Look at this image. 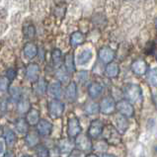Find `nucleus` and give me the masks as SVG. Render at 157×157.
Returning a JSON list of instances; mask_svg holds the SVG:
<instances>
[{
  "label": "nucleus",
  "instance_id": "f257e3e1",
  "mask_svg": "<svg viewBox=\"0 0 157 157\" xmlns=\"http://www.w3.org/2000/svg\"><path fill=\"white\" fill-rule=\"evenodd\" d=\"M102 137L106 143L110 145H118L122 142V134H121L113 124L104 125L102 132Z\"/></svg>",
  "mask_w": 157,
  "mask_h": 157
},
{
  "label": "nucleus",
  "instance_id": "f03ea898",
  "mask_svg": "<svg viewBox=\"0 0 157 157\" xmlns=\"http://www.w3.org/2000/svg\"><path fill=\"white\" fill-rule=\"evenodd\" d=\"M124 93L125 96V100L131 102L132 104L137 103L141 99V88L140 85H137V84L127 85L124 90Z\"/></svg>",
  "mask_w": 157,
  "mask_h": 157
},
{
  "label": "nucleus",
  "instance_id": "7ed1b4c3",
  "mask_svg": "<svg viewBox=\"0 0 157 157\" xmlns=\"http://www.w3.org/2000/svg\"><path fill=\"white\" fill-rule=\"evenodd\" d=\"M48 109L52 119H58L64 112V104L58 99H52L48 102Z\"/></svg>",
  "mask_w": 157,
  "mask_h": 157
},
{
  "label": "nucleus",
  "instance_id": "20e7f679",
  "mask_svg": "<svg viewBox=\"0 0 157 157\" xmlns=\"http://www.w3.org/2000/svg\"><path fill=\"white\" fill-rule=\"evenodd\" d=\"M75 147L76 149H78L82 152H88L93 148V143L91 138L89 137L87 134L80 133L78 136L75 137Z\"/></svg>",
  "mask_w": 157,
  "mask_h": 157
},
{
  "label": "nucleus",
  "instance_id": "39448f33",
  "mask_svg": "<svg viewBox=\"0 0 157 157\" xmlns=\"http://www.w3.org/2000/svg\"><path fill=\"white\" fill-rule=\"evenodd\" d=\"M116 111L118 113L124 116L125 118H132L134 116V109L131 102L128 100H120L116 103Z\"/></svg>",
  "mask_w": 157,
  "mask_h": 157
},
{
  "label": "nucleus",
  "instance_id": "423d86ee",
  "mask_svg": "<svg viewBox=\"0 0 157 157\" xmlns=\"http://www.w3.org/2000/svg\"><path fill=\"white\" fill-rule=\"evenodd\" d=\"M82 132V128L80 125L79 120L76 117H71L67 122V134L70 138H75Z\"/></svg>",
  "mask_w": 157,
  "mask_h": 157
},
{
  "label": "nucleus",
  "instance_id": "0eeeda50",
  "mask_svg": "<svg viewBox=\"0 0 157 157\" xmlns=\"http://www.w3.org/2000/svg\"><path fill=\"white\" fill-rule=\"evenodd\" d=\"M103 128H104V124H103L100 120H94L91 122L90 125L88 128L87 136L91 138V140H96L100 136H102Z\"/></svg>",
  "mask_w": 157,
  "mask_h": 157
},
{
  "label": "nucleus",
  "instance_id": "6e6552de",
  "mask_svg": "<svg viewBox=\"0 0 157 157\" xmlns=\"http://www.w3.org/2000/svg\"><path fill=\"white\" fill-rule=\"evenodd\" d=\"M100 112L104 115H112L116 111V102L112 97H105L100 102Z\"/></svg>",
  "mask_w": 157,
  "mask_h": 157
},
{
  "label": "nucleus",
  "instance_id": "1a4fd4ad",
  "mask_svg": "<svg viewBox=\"0 0 157 157\" xmlns=\"http://www.w3.org/2000/svg\"><path fill=\"white\" fill-rule=\"evenodd\" d=\"M57 148L59 150L60 154H70L71 151L74 150L75 143L72 138H61L57 142Z\"/></svg>",
  "mask_w": 157,
  "mask_h": 157
},
{
  "label": "nucleus",
  "instance_id": "9d476101",
  "mask_svg": "<svg viewBox=\"0 0 157 157\" xmlns=\"http://www.w3.org/2000/svg\"><path fill=\"white\" fill-rule=\"evenodd\" d=\"M98 56H99V59L103 62V63L109 64L114 60L115 52L109 47H103L99 50Z\"/></svg>",
  "mask_w": 157,
  "mask_h": 157
},
{
  "label": "nucleus",
  "instance_id": "9b49d317",
  "mask_svg": "<svg viewBox=\"0 0 157 157\" xmlns=\"http://www.w3.org/2000/svg\"><path fill=\"white\" fill-rule=\"evenodd\" d=\"M52 124L46 119H41L37 124V132L41 136H48L52 132Z\"/></svg>",
  "mask_w": 157,
  "mask_h": 157
},
{
  "label": "nucleus",
  "instance_id": "f8f14e48",
  "mask_svg": "<svg viewBox=\"0 0 157 157\" xmlns=\"http://www.w3.org/2000/svg\"><path fill=\"white\" fill-rule=\"evenodd\" d=\"M114 127L117 128L121 134H124L125 132L128 131V128L129 127V123H128V118H125L124 116L123 115H117L115 117V125Z\"/></svg>",
  "mask_w": 157,
  "mask_h": 157
},
{
  "label": "nucleus",
  "instance_id": "ddd939ff",
  "mask_svg": "<svg viewBox=\"0 0 157 157\" xmlns=\"http://www.w3.org/2000/svg\"><path fill=\"white\" fill-rule=\"evenodd\" d=\"M26 77L35 83L40 78V66L37 63H30L26 68Z\"/></svg>",
  "mask_w": 157,
  "mask_h": 157
},
{
  "label": "nucleus",
  "instance_id": "4468645a",
  "mask_svg": "<svg viewBox=\"0 0 157 157\" xmlns=\"http://www.w3.org/2000/svg\"><path fill=\"white\" fill-rule=\"evenodd\" d=\"M132 70L136 75H144L147 73V63L143 59H136L132 63Z\"/></svg>",
  "mask_w": 157,
  "mask_h": 157
},
{
  "label": "nucleus",
  "instance_id": "2eb2a0df",
  "mask_svg": "<svg viewBox=\"0 0 157 157\" xmlns=\"http://www.w3.org/2000/svg\"><path fill=\"white\" fill-rule=\"evenodd\" d=\"M48 93L52 97V99H58L59 100L62 96V87L61 83L59 81L52 82L48 85Z\"/></svg>",
  "mask_w": 157,
  "mask_h": 157
},
{
  "label": "nucleus",
  "instance_id": "dca6fc26",
  "mask_svg": "<svg viewBox=\"0 0 157 157\" xmlns=\"http://www.w3.org/2000/svg\"><path fill=\"white\" fill-rule=\"evenodd\" d=\"M64 97L69 102H74L76 100V98H77V85L75 82L71 81L68 83L64 91Z\"/></svg>",
  "mask_w": 157,
  "mask_h": 157
},
{
  "label": "nucleus",
  "instance_id": "f3484780",
  "mask_svg": "<svg viewBox=\"0 0 157 157\" xmlns=\"http://www.w3.org/2000/svg\"><path fill=\"white\" fill-rule=\"evenodd\" d=\"M40 134L37 131H33L26 134L25 136V143L28 147H36L40 143Z\"/></svg>",
  "mask_w": 157,
  "mask_h": 157
},
{
  "label": "nucleus",
  "instance_id": "a211bd4d",
  "mask_svg": "<svg viewBox=\"0 0 157 157\" xmlns=\"http://www.w3.org/2000/svg\"><path fill=\"white\" fill-rule=\"evenodd\" d=\"M3 136H4V141H5V144L8 147H13L16 144L17 134H16L15 132H13L11 128H4Z\"/></svg>",
  "mask_w": 157,
  "mask_h": 157
},
{
  "label": "nucleus",
  "instance_id": "6ab92c4d",
  "mask_svg": "<svg viewBox=\"0 0 157 157\" xmlns=\"http://www.w3.org/2000/svg\"><path fill=\"white\" fill-rule=\"evenodd\" d=\"M48 84L44 77H40L37 81L34 83V91L39 96H44L48 92Z\"/></svg>",
  "mask_w": 157,
  "mask_h": 157
},
{
  "label": "nucleus",
  "instance_id": "aec40b11",
  "mask_svg": "<svg viewBox=\"0 0 157 157\" xmlns=\"http://www.w3.org/2000/svg\"><path fill=\"white\" fill-rule=\"evenodd\" d=\"M32 109V105H31V102L29 99L27 98L22 97L21 99L17 102V112L20 115H27V113Z\"/></svg>",
  "mask_w": 157,
  "mask_h": 157
},
{
  "label": "nucleus",
  "instance_id": "412c9836",
  "mask_svg": "<svg viewBox=\"0 0 157 157\" xmlns=\"http://www.w3.org/2000/svg\"><path fill=\"white\" fill-rule=\"evenodd\" d=\"M103 92V86L100 83L93 82L88 86V95L91 99H97Z\"/></svg>",
  "mask_w": 157,
  "mask_h": 157
},
{
  "label": "nucleus",
  "instance_id": "4be33fe9",
  "mask_svg": "<svg viewBox=\"0 0 157 157\" xmlns=\"http://www.w3.org/2000/svg\"><path fill=\"white\" fill-rule=\"evenodd\" d=\"M16 132L20 134H27L30 131V124L27 122L26 118H19L15 122Z\"/></svg>",
  "mask_w": 157,
  "mask_h": 157
},
{
  "label": "nucleus",
  "instance_id": "5701e85b",
  "mask_svg": "<svg viewBox=\"0 0 157 157\" xmlns=\"http://www.w3.org/2000/svg\"><path fill=\"white\" fill-rule=\"evenodd\" d=\"M40 116H41V114H40V111L32 108V109H31L28 113H27L26 120H27V122H28V124L30 125H37L38 123L40 122V120H41Z\"/></svg>",
  "mask_w": 157,
  "mask_h": 157
},
{
  "label": "nucleus",
  "instance_id": "b1692460",
  "mask_svg": "<svg viewBox=\"0 0 157 157\" xmlns=\"http://www.w3.org/2000/svg\"><path fill=\"white\" fill-rule=\"evenodd\" d=\"M83 111L85 112V114L88 116L96 115L100 112V106L98 103L94 102V101H88L84 104Z\"/></svg>",
  "mask_w": 157,
  "mask_h": 157
},
{
  "label": "nucleus",
  "instance_id": "393cba45",
  "mask_svg": "<svg viewBox=\"0 0 157 157\" xmlns=\"http://www.w3.org/2000/svg\"><path fill=\"white\" fill-rule=\"evenodd\" d=\"M38 52H39L38 47L34 43H28L24 47V55L29 59H33L34 57L37 56Z\"/></svg>",
  "mask_w": 157,
  "mask_h": 157
},
{
  "label": "nucleus",
  "instance_id": "a878e982",
  "mask_svg": "<svg viewBox=\"0 0 157 157\" xmlns=\"http://www.w3.org/2000/svg\"><path fill=\"white\" fill-rule=\"evenodd\" d=\"M120 73V67L117 63L111 62V63L107 64L105 68V75L109 78H115Z\"/></svg>",
  "mask_w": 157,
  "mask_h": 157
},
{
  "label": "nucleus",
  "instance_id": "bb28decb",
  "mask_svg": "<svg viewBox=\"0 0 157 157\" xmlns=\"http://www.w3.org/2000/svg\"><path fill=\"white\" fill-rule=\"evenodd\" d=\"M92 58V52L90 50H85L79 53L77 57V63L79 65H84L87 64Z\"/></svg>",
  "mask_w": 157,
  "mask_h": 157
},
{
  "label": "nucleus",
  "instance_id": "cd10ccee",
  "mask_svg": "<svg viewBox=\"0 0 157 157\" xmlns=\"http://www.w3.org/2000/svg\"><path fill=\"white\" fill-rule=\"evenodd\" d=\"M64 67L69 73H72L75 71V62L72 53H67L64 57Z\"/></svg>",
  "mask_w": 157,
  "mask_h": 157
},
{
  "label": "nucleus",
  "instance_id": "c85d7f7f",
  "mask_svg": "<svg viewBox=\"0 0 157 157\" xmlns=\"http://www.w3.org/2000/svg\"><path fill=\"white\" fill-rule=\"evenodd\" d=\"M56 78L60 83L68 82L69 80V72L65 69V67H58L56 70Z\"/></svg>",
  "mask_w": 157,
  "mask_h": 157
},
{
  "label": "nucleus",
  "instance_id": "c756f323",
  "mask_svg": "<svg viewBox=\"0 0 157 157\" xmlns=\"http://www.w3.org/2000/svg\"><path fill=\"white\" fill-rule=\"evenodd\" d=\"M52 64L56 68L61 66L62 63V53L61 52L58 50V48H55L52 52Z\"/></svg>",
  "mask_w": 157,
  "mask_h": 157
},
{
  "label": "nucleus",
  "instance_id": "7c9ffc66",
  "mask_svg": "<svg viewBox=\"0 0 157 157\" xmlns=\"http://www.w3.org/2000/svg\"><path fill=\"white\" fill-rule=\"evenodd\" d=\"M84 35L80 32H74L70 37V44L72 47H78L84 42Z\"/></svg>",
  "mask_w": 157,
  "mask_h": 157
},
{
  "label": "nucleus",
  "instance_id": "2f4dec72",
  "mask_svg": "<svg viewBox=\"0 0 157 157\" xmlns=\"http://www.w3.org/2000/svg\"><path fill=\"white\" fill-rule=\"evenodd\" d=\"M35 151L37 157H50V149L44 144H42V143H39L35 147Z\"/></svg>",
  "mask_w": 157,
  "mask_h": 157
},
{
  "label": "nucleus",
  "instance_id": "473e14b6",
  "mask_svg": "<svg viewBox=\"0 0 157 157\" xmlns=\"http://www.w3.org/2000/svg\"><path fill=\"white\" fill-rule=\"evenodd\" d=\"M147 81L153 87H157V68H152L147 72Z\"/></svg>",
  "mask_w": 157,
  "mask_h": 157
},
{
  "label": "nucleus",
  "instance_id": "72a5a7b5",
  "mask_svg": "<svg viewBox=\"0 0 157 157\" xmlns=\"http://www.w3.org/2000/svg\"><path fill=\"white\" fill-rule=\"evenodd\" d=\"M8 91H9V94H10V97H11L12 101L18 102L22 98V92H21L20 88H18V87H10Z\"/></svg>",
  "mask_w": 157,
  "mask_h": 157
},
{
  "label": "nucleus",
  "instance_id": "f704fd0d",
  "mask_svg": "<svg viewBox=\"0 0 157 157\" xmlns=\"http://www.w3.org/2000/svg\"><path fill=\"white\" fill-rule=\"evenodd\" d=\"M10 83H11V81L6 77V76L0 77V91L1 92L8 91L9 88H10Z\"/></svg>",
  "mask_w": 157,
  "mask_h": 157
},
{
  "label": "nucleus",
  "instance_id": "c9c22d12",
  "mask_svg": "<svg viewBox=\"0 0 157 157\" xmlns=\"http://www.w3.org/2000/svg\"><path fill=\"white\" fill-rule=\"evenodd\" d=\"M17 76V71L16 69L14 68H9L7 71H6V77L10 80V81H13Z\"/></svg>",
  "mask_w": 157,
  "mask_h": 157
},
{
  "label": "nucleus",
  "instance_id": "e433bc0d",
  "mask_svg": "<svg viewBox=\"0 0 157 157\" xmlns=\"http://www.w3.org/2000/svg\"><path fill=\"white\" fill-rule=\"evenodd\" d=\"M78 80L81 83H85L88 80V78H89V74H88V72L87 71H80V72L78 73Z\"/></svg>",
  "mask_w": 157,
  "mask_h": 157
},
{
  "label": "nucleus",
  "instance_id": "4c0bfd02",
  "mask_svg": "<svg viewBox=\"0 0 157 157\" xmlns=\"http://www.w3.org/2000/svg\"><path fill=\"white\" fill-rule=\"evenodd\" d=\"M35 33H36V30H35V27L33 25H30V26L27 27L26 34H25L27 37L30 38V39H32V38L35 37Z\"/></svg>",
  "mask_w": 157,
  "mask_h": 157
},
{
  "label": "nucleus",
  "instance_id": "58836bf2",
  "mask_svg": "<svg viewBox=\"0 0 157 157\" xmlns=\"http://www.w3.org/2000/svg\"><path fill=\"white\" fill-rule=\"evenodd\" d=\"M50 157H60V152L58 150L57 146H55L50 149Z\"/></svg>",
  "mask_w": 157,
  "mask_h": 157
},
{
  "label": "nucleus",
  "instance_id": "ea45409f",
  "mask_svg": "<svg viewBox=\"0 0 157 157\" xmlns=\"http://www.w3.org/2000/svg\"><path fill=\"white\" fill-rule=\"evenodd\" d=\"M68 157H85V156H84V152L78 149H74L71 151V153L68 155Z\"/></svg>",
  "mask_w": 157,
  "mask_h": 157
},
{
  "label": "nucleus",
  "instance_id": "a19ab883",
  "mask_svg": "<svg viewBox=\"0 0 157 157\" xmlns=\"http://www.w3.org/2000/svg\"><path fill=\"white\" fill-rule=\"evenodd\" d=\"M3 157H15V152L11 149H9L3 154Z\"/></svg>",
  "mask_w": 157,
  "mask_h": 157
},
{
  "label": "nucleus",
  "instance_id": "79ce46f5",
  "mask_svg": "<svg viewBox=\"0 0 157 157\" xmlns=\"http://www.w3.org/2000/svg\"><path fill=\"white\" fill-rule=\"evenodd\" d=\"M4 151H5V141L0 140V155L4 154Z\"/></svg>",
  "mask_w": 157,
  "mask_h": 157
},
{
  "label": "nucleus",
  "instance_id": "37998d69",
  "mask_svg": "<svg viewBox=\"0 0 157 157\" xmlns=\"http://www.w3.org/2000/svg\"><path fill=\"white\" fill-rule=\"evenodd\" d=\"M99 157H116L113 154H108V153H101Z\"/></svg>",
  "mask_w": 157,
  "mask_h": 157
},
{
  "label": "nucleus",
  "instance_id": "c03bdc74",
  "mask_svg": "<svg viewBox=\"0 0 157 157\" xmlns=\"http://www.w3.org/2000/svg\"><path fill=\"white\" fill-rule=\"evenodd\" d=\"M3 132H4V128H2V125H0V137L3 136Z\"/></svg>",
  "mask_w": 157,
  "mask_h": 157
},
{
  "label": "nucleus",
  "instance_id": "a18cd8bd",
  "mask_svg": "<svg viewBox=\"0 0 157 157\" xmlns=\"http://www.w3.org/2000/svg\"><path fill=\"white\" fill-rule=\"evenodd\" d=\"M85 157H99L98 155H96V154H94V153H90V154H88V155H86Z\"/></svg>",
  "mask_w": 157,
  "mask_h": 157
},
{
  "label": "nucleus",
  "instance_id": "49530a36",
  "mask_svg": "<svg viewBox=\"0 0 157 157\" xmlns=\"http://www.w3.org/2000/svg\"><path fill=\"white\" fill-rule=\"evenodd\" d=\"M21 157H33V156L31 155V154H23Z\"/></svg>",
  "mask_w": 157,
  "mask_h": 157
},
{
  "label": "nucleus",
  "instance_id": "de8ad7c7",
  "mask_svg": "<svg viewBox=\"0 0 157 157\" xmlns=\"http://www.w3.org/2000/svg\"><path fill=\"white\" fill-rule=\"evenodd\" d=\"M155 25H156V27H157V19H156V21H155Z\"/></svg>",
  "mask_w": 157,
  "mask_h": 157
},
{
  "label": "nucleus",
  "instance_id": "09e8293b",
  "mask_svg": "<svg viewBox=\"0 0 157 157\" xmlns=\"http://www.w3.org/2000/svg\"><path fill=\"white\" fill-rule=\"evenodd\" d=\"M155 151H156V152H157V146H156V147H155Z\"/></svg>",
  "mask_w": 157,
  "mask_h": 157
}]
</instances>
